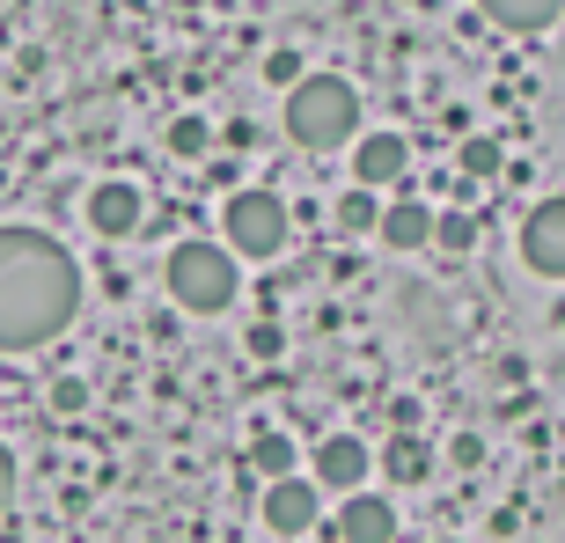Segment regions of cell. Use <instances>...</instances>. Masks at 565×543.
I'll return each mask as SVG.
<instances>
[{
	"instance_id": "6da1fadb",
	"label": "cell",
	"mask_w": 565,
	"mask_h": 543,
	"mask_svg": "<svg viewBox=\"0 0 565 543\" xmlns=\"http://www.w3.org/2000/svg\"><path fill=\"white\" fill-rule=\"evenodd\" d=\"M82 309V265L60 235L0 228V353H38Z\"/></svg>"
},
{
	"instance_id": "7a4b0ae2",
	"label": "cell",
	"mask_w": 565,
	"mask_h": 543,
	"mask_svg": "<svg viewBox=\"0 0 565 543\" xmlns=\"http://www.w3.org/2000/svg\"><path fill=\"white\" fill-rule=\"evenodd\" d=\"M287 140L309 147V155H338V147L360 140V88L345 74H301L287 88Z\"/></svg>"
},
{
	"instance_id": "3957f363",
	"label": "cell",
	"mask_w": 565,
	"mask_h": 543,
	"mask_svg": "<svg viewBox=\"0 0 565 543\" xmlns=\"http://www.w3.org/2000/svg\"><path fill=\"white\" fill-rule=\"evenodd\" d=\"M162 279H169V301L191 309V316H221L235 301V287H243L235 251H228V243H206V235H184V243L169 251Z\"/></svg>"
},
{
	"instance_id": "277c9868",
	"label": "cell",
	"mask_w": 565,
	"mask_h": 543,
	"mask_svg": "<svg viewBox=\"0 0 565 543\" xmlns=\"http://www.w3.org/2000/svg\"><path fill=\"white\" fill-rule=\"evenodd\" d=\"M221 243L235 257H250V265H273L287 251V199L265 184L250 191H228V206H221Z\"/></svg>"
},
{
	"instance_id": "5b68a950",
	"label": "cell",
	"mask_w": 565,
	"mask_h": 543,
	"mask_svg": "<svg viewBox=\"0 0 565 543\" xmlns=\"http://www.w3.org/2000/svg\"><path fill=\"white\" fill-rule=\"evenodd\" d=\"M316 514H323V485L316 478H273L265 485V529H273V536H309L316 529Z\"/></svg>"
},
{
	"instance_id": "8992f818",
	"label": "cell",
	"mask_w": 565,
	"mask_h": 543,
	"mask_svg": "<svg viewBox=\"0 0 565 543\" xmlns=\"http://www.w3.org/2000/svg\"><path fill=\"white\" fill-rule=\"evenodd\" d=\"M522 265L536 272V279H565V199L529 206V221H522Z\"/></svg>"
},
{
	"instance_id": "52a82bcc",
	"label": "cell",
	"mask_w": 565,
	"mask_h": 543,
	"mask_svg": "<svg viewBox=\"0 0 565 543\" xmlns=\"http://www.w3.org/2000/svg\"><path fill=\"white\" fill-rule=\"evenodd\" d=\"M147 221V199H140V184H126V177H110V184H96L88 191V228L104 235V243H126L132 228Z\"/></svg>"
},
{
	"instance_id": "ba28073f",
	"label": "cell",
	"mask_w": 565,
	"mask_h": 543,
	"mask_svg": "<svg viewBox=\"0 0 565 543\" xmlns=\"http://www.w3.org/2000/svg\"><path fill=\"white\" fill-rule=\"evenodd\" d=\"M338 543H397V507L367 485H353L345 507H338Z\"/></svg>"
},
{
	"instance_id": "9c48e42d",
	"label": "cell",
	"mask_w": 565,
	"mask_h": 543,
	"mask_svg": "<svg viewBox=\"0 0 565 543\" xmlns=\"http://www.w3.org/2000/svg\"><path fill=\"white\" fill-rule=\"evenodd\" d=\"M404 169H412V140L404 132H360L353 140V184L382 191V184H397Z\"/></svg>"
},
{
	"instance_id": "30bf717a",
	"label": "cell",
	"mask_w": 565,
	"mask_h": 543,
	"mask_svg": "<svg viewBox=\"0 0 565 543\" xmlns=\"http://www.w3.org/2000/svg\"><path fill=\"white\" fill-rule=\"evenodd\" d=\"M367 470H375V456H367V440H353V434H331L316 448V485H323V492H353V485H367Z\"/></svg>"
},
{
	"instance_id": "8fae6325",
	"label": "cell",
	"mask_w": 565,
	"mask_h": 543,
	"mask_svg": "<svg viewBox=\"0 0 565 543\" xmlns=\"http://www.w3.org/2000/svg\"><path fill=\"white\" fill-rule=\"evenodd\" d=\"M375 235L390 243V251H426V243H434V206H419V199H397V206H382Z\"/></svg>"
},
{
	"instance_id": "7c38bea8",
	"label": "cell",
	"mask_w": 565,
	"mask_h": 543,
	"mask_svg": "<svg viewBox=\"0 0 565 543\" xmlns=\"http://www.w3.org/2000/svg\"><path fill=\"white\" fill-rule=\"evenodd\" d=\"M478 8H484V22H500L514 38H536V30H551L565 15V0H478Z\"/></svg>"
},
{
	"instance_id": "4fadbf2b",
	"label": "cell",
	"mask_w": 565,
	"mask_h": 543,
	"mask_svg": "<svg viewBox=\"0 0 565 543\" xmlns=\"http://www.w3.org/2000/svg\"><path fill=\"white\" fill-rule=\"evenodd\" d=\"M426 470H434V448H426L419 434H390V448H382V478L390 485H426Z\"/></svg>"
},
{
	"instance_id": "5bb4252c",
	"label": "cell",
	"mask_w": 565,
	"mask_h": 543,
	"mask_svg": "<svg viewBox=\"0 0 565 543\" xmlns=\"http://www.w3.org/2000/svg\"><path fill=\"white\" fill-rule=\"evenodd\" d=\"M456 162H462V177H470V184H484V177H500V169H507V147H500V140H484V132H470Z\"/></svg>"
},
{
	"instance_id": "9a60e30c",
	"label": "cell",
	"mask_w": 565,
	"mask_h": 543,
	"mask_svg": "<svg viewBox=\"0 0 565 543\" xmlns=\"http://www.w3.org/2000/svg\"><path fill=\"white\" fill-rule=\"evenodd\" d=\"M375 221H382V199H375L367 184H353L345 199H338V228H345V235H367Z\"/></svg>"
},
{
	"instance_id": "2e32d148",
	"label": "cell",
	"mask_w": 565,
	"mask_h": 543,
	"mask_svg": "<svg viewBox=\"0 0 565 543\" xmlns=\"http://www.w3.org/2000/svg\"><path fill=\"white\" fill-rule=\"evenodd\" d=\"M169 155H177V162H206L213 155V126L206 118H177V126H169Z\"/></svg>"
},
{
	"instance_id": "e0dca14e",
	"label": "cell",
	"mask_w": 565,
	"mask_h": 543,
	"mask_svg": "<svg viewBox=\"0 0 565 543\" xmlns=\"http://www.w3.org/2000/svg\"><path fill=\"white\" fill-rule=\"evenodd\" d=\"M250 470H257V478H287V470H294V440L287 434H257L250 440Z\"/></svg>"
},
{
	"instance_id": "ac0fdd59",
	"label": "cell",
	"mask_w": 565,
	"mask_h": 543,
	"mask_svg": "<svg viewBox=\"0 0 565 543\" xmlns=\"http://www.w3.org/2000/svg\"><path fill=\"white\" fill-rule=\"evenodd\" d=\"M434 243H440V251H456V257L478 251V213H462V206L456 213H434Z\"/></svg>"
},
{
	"instance_id": "d6986e66",
	"label": "cell",
	"mask_w": 565,
	"mask_h": 543,
	"mask_svg": "<svg viewBox=\"0 0 565 543\" xmlns=\"http://www.w3.org/2000/svg\"><path fill=\"white\" fill-rule=\"evenodd\" d=\"M52 412H60V418L88 412V382L82 375H60V382H52Z\"/></svg>"
},
{
	"instance_id": "ffe728a7",
	"label": "cell",
	"mask_w": 565,
	"mask_h": 543,
	"mask_svg": "<svg viewBox=\"0 0 565 543\" xmlns=\"http://www.w3.org/2000/svg\"><path fill=\"white\" fill-rule=\"evenodd\" d=\"M15 500H22V462H15V448L0 440V514H8Z\"/></svg>"
},
{
	"instance_id": "44dd1931",
	"label": "cell",
	"mask_w": 565,
	"mask_h": 543,
	"mask_svg": "<svg viewBox=\"0 0 565 543\" xmlns=\"http://www.w3.org/2000/svg\"><path fill=\"white\" fill-rule=\"evenodd\" d=\"M265 82L294 88V82H301V52H273V60H265Z\"/></svg>"
},
{
	"instance_id": "7402d4cb",
	"label": "cell",
	"mask_w": 565,
	"mask_h": 543,
	"mask_svg": "<svg viewBox=\"0 0 565 543\" xmlns=\"http://www.w3.org/2000/svg\"><path fill=\"white\" fill-rule=\"evenodd\" d=\"M390 426H397V434H419V404L397 397V404H390Z\"/></svg>"
},
{
	"instance_id": "603a6c76",
	"label": "cell",
	"mask_w": 565,
	"mask_h": 543,
	"mask_svg": "<svg viewBox=\"0 0 565 543\" xmlns=\"http://www.w3.org/2000/svg\"><path fill=\"white\" fill-rule=\"evenodd\" d=\"M448 456H456V462H462V470H478V462H484V440H478V434H462V440H456V448H448Z\"/></svg>"
},
{
	"instance_id": "cb8c5ba5",
	"label": "cell",
	"mask_w": 565,
	"mask_h": 543,
	"mask_svg": "<svg viewBox=\"0 0 565 543\" xmlns=\"http://www.w3.org/2000/svg\"><path fill=\"white\" fill-rule=\"evenodd\" d=\"M440 543H462V536H440Z\"/></svg>"
}]
</instances>
